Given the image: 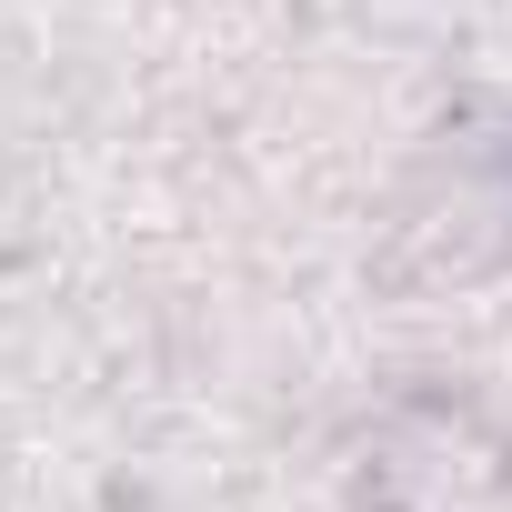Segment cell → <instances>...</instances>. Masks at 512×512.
Returning <instances> with one entry per match:
<instances>
[{
	"label": "cell",
	"mask_w": 512,
	"mask_h": 512,
	"mask_svg": "<svg viewBox=\"0 0 512 512\" xmlns=\"http://www.w3.org/2000/svg\"><path fill=\"white\" fill-rule=\"evenodd\" d=\"M512 251V171L482 151H452V171L402 211V272L422 282H472Z\"/></svg>",
	"instance_id": "cell-1"
}]
</instances>
